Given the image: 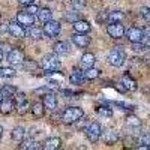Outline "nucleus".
I'll return each instance as SVG.
<instances>
[{
	"instance_id": "1",
	"label": "nucleus",
	"mask_w": 150,
	"mask_h": 150,
	"mask_svg": "<svg viewBox=\"0 0 150 150\" xmlns=\"http://www.w3.org/2000/svg\"><path fill=\"white\" fill-rule=\"evenodd\" d=\"M83 116H84V112H83L81 108H78V107H68L63 111V114H62V120H63V123H66V125H72L75 122H78Z\"/></svg>"
},
{
	"instance_id": "2",
	"label": "nucleus",
	"mask_w": 150,
	"mask_h": 150,
	"mask_svg": "<svg viewBox=\"0 0 150 150\" xmlns=\"http://www.w3.org/2000/svg\"><path fill=\"white\" fill-rule=\"evenodd\" d=\"M41 66H42V69L47 71V72H56V71H59V69L62 68V63H60V60H59L56 56L50 54V56H45V57L42 59Z\"/></svg>"
},
{
	"instance_id": "3",
	"label": "nucleus",
	"mask_w": 150,
	"mask_h": 150,
	"mask_svg": "<svg viewBox=\"0 0 150 150\" xmlns=\"http://www.w3.org/2000/svg\"><path fill=\"white\" fill-rule=\"evenodd\" d=\"M125 60H126V53H125V50H122V48H114L108 56L110 65L116 66V68L122 66L125 63Z\"/></svg>"
},
{
	"instance_id": "4",
	"label": "nucleus",
	"mask_w": 150,
	"mask_h": 150,
	"mask_svg": "<svg viewBox=\"0 0 150 150\" xmlns=\"http://www.w3.org/2000/svg\"><path fill=\"white\" fill-rule=\"evenodd\" d=\"M86 135H87V138H89L92 143H96V141L99 140V137L102 135V128H101V125H99L98 122H92L90 126L86 129Z\"/></svg>"
},
{
	"instance_id": "5",
	"label": "nucleus",
	"mask_w": 150,
	"mask_h": 150,
	"mask_svg": "<svg viewBox=\"0 0 150 150\" xmlns=\"http://www.w3.org/2000/svg\"><path fill=\"white\" fill-rule=\"evenodd\" d=\"M44 33L48 38H56L60 33V23L54 21V20H50L48 23L44 24Z\"/></svg>"
},
{
	"instance_id": "6",
	"label": "nucleus",
	"mask_w": 150,
	"mask_h": 150,
	"mask_svg": "<svg viewBox=\"0 0 150 150\" xmlns=\"http://www.w3.org/2000/svg\"><path fill=\"white\" fill-rule=\"evenodd\" d=\"M107 32L111 38L119 39V38H123V35H125V27L120 23H110L108 27H107Z\"/></svg>"
},
{
	"instance_id": "7",
	"label": "nucleus",
	"mask_w": 150,
	"mask_h": 150,
	"mask_svg": "<svg viewBox=\"0 0 150 150\" xmlns=\"http://www.w3.org/2000/svg\"><path fill=\"white\" fill-rule=\"evenodd\" d=\"M17 21L21 24V26L30 27V26H33V23H35V17H33V14H30V12L24 11V12H18L17 14Z\"/></svg>"
},
{
	"instance_id": "8",
	"label": "nucleus",
	"mask_w": 150,
	"mask_h": 150,
	"mask_svg": "<svg viewBox=\"0 0 150 150\" xmlns=\"http://www.w3.org/2000/svg\"><path fill=\"white\" fill-rule=\"evenodd\" d=\"M126 38H128L132 44L141 42L143 38H144V32H143L141 29H138V27H131V29L128 30V33H126Z\"/></svg>"
},
{
	"instance_id": "9",
	"label": "nucleus",
	"mask_w": 150,
	"mask_h": 150,
	"mask_svg": "<svg viewBox=\"0 0 150 150\" xmlns=\"http://www.w3.org/2000/svg\"><path fill=\"white\" fill-rule=\"evenodd\" d=\"M72 41H74V44L77 47L84 48V47H87L90 44V36H87V33H78L77 32V35L72 36Z\"/></svg>"
},
{
	"instance_id": "10",
	"label": "nucleus",
	"mask_w": 150,
	"mask_h": 150,
	"mask_svg": "<svg viewBox=\"0 0 150 150\" xmlns=\"http://www.w3.org/2000/svg\"><path fill=\"white\" fill-rule=\"evenodd\" d=\"M23 60H24V54H23L21 50L15 48V50H11V51H9V54H8V62H9V63L18 65V63H21Z\"/></svg>"
},
{
	"instance_id": "11",
	"label": "nucleus",
	"mask_w": 150,
	"mask_h": 150,
	"mask_svg": "<svg viewBox=\"0 0 150 150\" xmlns=\"http://www.w3.org/2000/svg\"><path fill=\"white\" fill-rule=\"evenodd\" d=\"M8 30H9V33L12 36H15V38H24L26 36V30H24V27L20 23H11L8 26Z\"/></svg>"
},
{
	"instance_id": "12",
	"label": "nucleus",
	"mask_w": 150,
	"mask_h": 150,
	"mask_svg": "<svg viewBox=\"0 0 150 150\" xmlns=\"http://www.w3.org/2000/svg\"><path fill=\"white\" fill-rule=\"evenodd\" d=\"M44 107L50 111H54L57 108V99L54 96V93H45L44 95V101H42Z\"/></svg>"
},
{
	"instance_id": "13",
	"label": "nucleus",
	"mask_w": 150,
	"mask_h": 150,
	"mask_svg": "<svg viewBox=\"0 0 150 150\" xmlns=\"http://www.w3.org/2000/svg\"><path fill=\"white\" fill-rule=\"evenodd\" d=\"M84 80H86L84 72L80 71V69H77V68L74 69L72 75L69 77V81H71V84H74V86H81V84L84 83Z\"/></svg>"
},
{
	"instance_id": "14",
	"label": "nucleus",
	"mask_w": 150,
	"mask_h": 150,
	"mask_svg": "<svg viewBox=\"0 0 150 150\" xmlns=\"http://www.w3.org/2000/svg\"><path fill=\"white\" fill-rule=\"evenodd\" d=\"M54 53L59 54V56H68L69 54V44L68 42H63V41H60V42H56L54 44Z\"/></svg>"
},
{
	"instance_id": "15",
	"label": "nucleus",
	"mask_w": 150,
	"mask_h": 150,
	"mask_svg": "<svg viewBox=\"0 0 150 150\" xmlns=\"http://www.w3.org/2000/svg\"><path fill=\"white\" fill-rule=\"evenodd\" d=\"M38 18H39L41 23H48L50 20H53V11L48 9V8H41L38 11Z\"/></svg>"
},
{
	"instance_id": "16",
	"label": "nucleus",
	"mask_w": 150,
	"mask_h": 150,
	"mask_svg": "<svg viewBox=\"0 0 150 150\" xmlns=\"http://www.w3.org/2000/svg\"><path fill=\"white\" fill-rule=\"evenodd\" d=\"M74 29L78 33H87V32H90V23L84 21V20H78L74 23Z\"/></svg>"
},
{
	"instance_id": "17",
	"label": "nucleus",
	"mask_w": 150,
	"mask_h": 150,
	"mask_svg": "<svg viewBox=\"0 0 150 150\" xmlns=\"http://www.w3.org/2000/svg\"><path fill=\"white\" fill-rule=\"evenodd\" d=\"M60 146H62V140L60 138H57V137H54V138H48L45 143H44V149L45 150H57V149H60Z\"/></svg>"
},
{
	"instance_id": "18",
	"label": "nucleus",
	"mask_w": 150,
	"mask_h": 150,
	"mask_svg": "<svg viewBox=\"0 0 150 150\" xmlns=\"http://www.w3.org/2000/svg\"><path fill=\"white\" fill-rule=\"evenodd\" d=\"M14 108H15V104L11 101V98H6L5 101L0 102V112L2 114H9Z\"/></svg>"
},
{
	"instance_id": "19",
	"label": "nucleus",
	"mask_w": 150,
	"mask_h": 150,
	"mask_svg": "<svg viewBox=\"0 0 150 150\" xmlns=\"http://www.w3.org/2000/svg\"><path fill=\"white\" fill-rule=\"evenodd\" d=\"M95 62H96V59H95V54H92V53H86L81 57V65L84 68H92Z\"/></svg>"
},
{
	"instance_id": "20",
	"label": "nucleus",
	"mask_w": 150,
	"mask_h": 150,
	"mask_svg": "<svg viewBox=\"0 0 150 150\" xmlns=\"http://www.w3.org/2000/svg\"><path fill=\"white\" fill-rule=\"evenodd\" d=\"M122 83H123V87H125V89H128V90H135V89H137V83H135V80H132L128 74H126V75H123Z\"/></svg>"
},
{
	"instance_id": "21",
	"label": "nucleus",
	"mask_w": 150,
	"mask_h": 150,
	"mask_svg": "<svg viewBox=\"0 0 150 150\" xmlns=\"http://www.w3.org/2000/svg\"><path fill=\"white\" fill-rule=\"evenodd\" d=\"M123 18H125V14L122 11H112V12L108 14V21L110 23H120V21H123Z\"/></svg>"
},
{
	"instance_id": "22",
	"label": "nucleus",
	"mask_w": 150,
	"mask_h": 150,
	"mask_svg": "<svg viewBox=\"0 0 150 150\" xmlns=\"http://www.w3.org/2000/svg\"><path fill=\"white\" fill-rule=\"evenodd\" d=\"M18 112L20 114H26L27 112V108H29V102L27 99L24 98V95H18Z\"/></svg>"
},
{
	"instance_id": "23",
	"label": "nucleus",
	"mask_w": 150,
	"mask_h": 150,
	"mask_svg": "<svg viewBox=\"0 0 150 150\" xmlns=\"http://www.w3.org/2000/svg\"><path fill=\"white\" fill-rule=\"evenodd\" d=\"M44 111H45V107L44 104H39V102H36L32 105V114L35 117H42L44 116Z\"/></svg>"
},
{
	"instance_id": "24",
	"label": "nucleus",
	"mask_w": 150,
	"mask_h": 150,
	"mask_svg": "<svg viewBox=\"0 0 150 150\" xmlns=\"http://www.w3.org/2000/svg\"><path fill=\"white\" fill-rule=\"evenodd\" d=\"M24 135H26V131H24V128H15L14 131H12V140H15L18 143H21L24 140Z\"/></svg>"
},
{
	"instance_id": "25",
	"label": "nucleus",
	"mask_w": 150,
	"mask_h": 150,
	"mask_svg": "<svg viewBox=\"0 0 150 150\" xmlns=\"http://www.w3.org/2000/svg\"><path fill=\"white\" fill-rule=\"evenodd\" d=\"M27 35L32 38V39H41L42 35H44V30H42V29H39V27H33V26H30V29H29Z\"/></svg>"
},
{
	"instance_id": "26",
	"label": "nucleus",
	"mask_w": 150,
	"mask_h": 150,
	"mask_svg": "<svg viewBox=\"0 0 150 150\" xmlns=\"http://www.w3.org/2000/svg\"><path fill=\"white\" fill-rule=\"evenodd\" d=\"M0 90H2L3 98H12V96H15V93H17V89L14 86H3Z\"/></svg>"
},
{
	"instance_id": "27",
	"label": "nucleus",
	"mask_w": 150,
	"mask_h": 150,
	"mask_svg": "<svg viewBox=\"0 0 150 150\" xmlns=\"http://www.w3.org/2000/svg\"><path fill=\"white\" fill-rule=\"evenodd\" d=\"M117 138H119V137H117V134L114 131H107L104 134V140H105L107 144H114L117 141Z\"/></svg>"
},
{
	"instance_id": "28",
	"label": "nucleus",
	"mask_w": 150,
	"mask_h": 150,
	"mask_svg": "<svg viewBox=\"0 0 150 150\" xmlns=\"http://www.w3.org/2000/svg\"><path fill=\"white\" fill-rule=\"evenodd\" d=\"M84 75H86V80H95V78H98L99 75H101V71L95 69V68H87Z\"/></svg>"
},
{
	"instance_id": "29",
	"label": "nucleus",
	"mask_w": 150,
	"mask_h": 150,
	"mask_svg": "<svg viewBox=\"0 0 150 150\" xmlns=\"http://www.w3.org/2000/svg\"><path fill=\"white\" fill-rule=\"evenodd\" d=\"M12 77H15V69L0 68V78H12Z\"/></svg>"
},
{
	"instance_id": "30",
	"label": "nucleus",
	"mask_w": 150,
	"mask_h": 150,
	"mask_svg": "<svg viewBox=\"0 0 150 150\" xmlns=\"http://www.w3.org/2000/svg\"><path fill=\"white\" fill-rule=\"evenodd\" d=\"M21 149H27V150H38V149H41V146L38 144L36 141L33 140H27V141H24L21 144Z\"/></svg>"
},
{
	"instance_id": "31",
	"label": "nucleus",
	"mask_w": 150,
	"mask_h": 150,
	"mask_svg": "<svg viewBox=\"0 0 150 150\" xmlns=\"http://www.w3.org/2000/svg\"><path fill=\"white\" fill-rule=\"evenodd\" d=\"M96 111H98V114L102 116V117H111L112 116V110L108 108V107H98Z\"/></svg>"
},
{
	"instance_id": "32",
	"label": "nucleus",
	"mask_w": 150,
	"mask_h": 150,
	"mask_svg": "<svg viewBox=\"0 0 150 150\" xmlns=\"http://www.w3.org/2000/svg\"><path fill=\"white\" fill-rule=\"evenodd\" d=\"M126 123L129 125V126H132V128H140L141 126V120L138 117H135V116H128Z\"/></svg>"
},
{
	"instance_id": "33",
	"label": "nucleus",
	"mask_w": 150,
	"mask_h": 150,
	"mask_svg": "<svg viewBox=\"0 0 150 150\" xmlns=\"http://www.w3.org/2000/svg\"><path fill=\"white\" fill-rule=\"evenodd\" d=\"M140 143L144 144V146H141L140 149H150V132H147V134H144V135L141 137Z\"/></svg>"
},
{
	"instance_id": "34",
	"label": "nucleus",
	"mask_w": 150,
	"mask_h": 150,
	"mask_svg": "<svg viewBox=\"0 0 150 150\" xmlns=\"http://www.w3.org/2000/svg\"><path fill=\"white\" fill-rule=\"evenodd\" d=\"M141 15L147 23H150V8H146V6L141 8Z\"/></svg>"
},
{
	"instance_id": "35",
	"label": "nucleus",
	"mask_w": 150,
	"mask_h": 150,
	"mask_svg": "<svg viewBox=\"0 0 150 150\" xmlns=\"http://www.w3.org/2000/svg\"><path fill=\"white\" fill-rule=\"evenodd\" d=\"M66 20L71 21V23H75V21H78V14L77 12H71V14L66 15Z\"/></svg>"
},
{
	"instance_id": "36",
	"label": "nucleus",
	"mask_w": 150,
	"mask_h": 150,
	"mask_svg": "<svg viewBox=\"0 0 150 150\" xmlns=\"http://www.w3.org/2000/svg\"><path fill=\"white\" fill-rule=\"evenodd\" d=\"M72 5H74L75 9H81V8H84L86 2L84 0H72Z\"/></svg>"
},
{
	"instance_id": "37",
	"label": "nucleus",
	"mask_w": 150,
	"mask_h": 150,
	"mask_svg": "<svg viewBox=\"0 0 150 150\" xmlns=\"http://www.w3.org/2000/svg\"><path fill=\"white\" fill-rule=\"evenodd\" d=\"M26 11H27V12H30V14H36V12L39 11V8H38L36 5H33V3H32V5H27V6H26Z\"/></svg>"
},
{
	"instance_id": "38",
	"label": "nucleus",
	"mask_w": 150,
	"mask_h": 150,
	"mask_svg": "<svg viewBox=\"0 0 150 150\" xmlns=\"http://www.w3.org/2000/svg\"><path fill=\"white\" fill-rule=\"evenodd\" d=\"M143 48H146V45H143L141 42H135V44L132 45V50H134V51H141Z\"/></svg>"
},
{
	"instance_id": "39",
	"label": "nucleus",
	"mask_w": 150,
	"mask_h": 150,
	"mask_svg": "<svg viewBox=\"0 0 150 150\" xmlns=\"http://www.w3.org/2000/svg\"><path fill=\"white\" fill-rule=\"evenodd\" d=\"M18 2H20L21 5H26V6H27V5H32L35 0H18Z\"/></svg>"
},
{
	"instance_id": "40",
	"label": "nucleus",
	"mask_w": 150,
	"mask_h": 150,
	"mask_svg": "<svg viewBox=\"0 0 150 150\" xmlns=\"http://www.w3.org/2000/svg\"><path fill=\"white\" fill-rule=\"evenodd\" d=\"M3 59V51H2V48H0V60Z\"/></svg>"
},
{
	"instance_id": "41",
	"label": "nucleus",
	"mask_w": 150,
	"mask_h": 150,
	"mask_svg": "<svg viewBox=\"0 0 150 150\" xmlns=\"http://www.w3.org/2000/svg\"><path fill=\"white\" fill-rule=\"evenodd\" d=\"M2 135H3V128L0 126V138H2Z\"/></svg>"
},
{
	"instance_id": "42",
	"label": "nucleus",
	"mask_w": 150,
	"mask_h": 150,
	"mask_svg": "<svg viewBox=\"0 0 150 150\" xmlns=\"http://www.w3.org/2000/svg\"><path fill=\"white\" fill-rule=\"evenodd\" d=\"M3 101V95H2V90H0V102Z\"/></svg>"
},
{
	"instance_id": "43",
	"label": "nucleus",
	"mask_w": 150,
	"mask_h": 150,
	"mask_svg": "<svg viewBox=\"0 0 150 150\" xmlns=\"http://www.w3.org/2000/svg\"><path fill=\"white\" fill-rule=\"evenodd\" d=\"M50 2H51V0H50Z\"/></svg>"
}]
</instances>
